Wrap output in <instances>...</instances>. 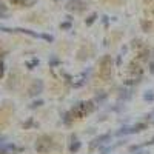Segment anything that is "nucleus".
<instances>
[{
    "mask_svg": "<svg viewBox=\"0 0 154 154\" xmlns=\"http://www.w3.org/2000/svg\"><path fill=\"white\" fill-rule=\"evenodd\" d=\"M143 128H146L145 123H137L134 126H126V128H122V130L117 131V136H125V134H134V133H139L142 131Z\"/></svg>",
    "mask_w": 154,
    "mask_h": 154,
    "instance_id": "f257e3e1",
    "label": "nucleus"
},
{
    "mask_svg": "<svg viewBox=\"0 0 154 154\" xmlns=\"http://www.w3.org/2000/svg\"><path fill=\"white\" fill-rule=\"evenodd\" d=\"M86 8V3L82 2V0H69L66 3V9L69 11H83Z\"/></svg>",
    "mask_w": 154,
    "mask_h": 154,
    "instance_id": "f03ea898",
    "label": "nucleus"
},
{
    "mask_svg": "<svg viewBox=\"0 0 154 154\" xmlns=\"http://www.w3.org/2000/svg\"><path fill=\"white\" fill-rule=\"evenodd\" d=\"M111 139V136L109 134H102V136H99V137H96L93 142H91V145H89V148L91 149H94V148H97L99 145H102L103 142H106V140H109Z\"/></svg>",
    "mask_w": 154,
    "mask_h": 154,
    "instance_id": "7ed1b4c3",
    "label": "nucleus"
},
{
    "mask_svg": "<svg viewBox=\"0 0 154 154\" xmlns=\"http://www.w3.org/2000/svg\"><path fill=\"white\" fill-rule=\"evenodd\" d=\"M42 88H43V83H42L40 80H37V82H34V85H32V88H31V91H29V94H31V96H35V94H40V91H42Z\"/></svg>",
    "mask_w": 154,
    "mask_h": 154,
    "instance_id": "20e7f679",
    "label": "nucleus"
},
{
    "mask_svg": "<svg viewBox=\"0 0 154 154\" xmlns=\"http://www.w3.org/2000/svg\"><path fill=\"white\" fill-rule=\"evenodd\" d=\"M37 2V0H11V3L14 5H22V6H31Z\"/></svg>",
    "mask_w": 154,
    "mask_h": 154,
    "instance_id": "39448f33",
    "label": "nucleus"
},
{
    "mask_svg": "<svg viewBox=\"0 0 154 154\" xmlns=\"http://www.w3.org/2000/svg\"><path fill=\"white\" fill-rule=\"evenodd\" d=\"M79 148H80V142H79V139H77L75 136H72V142H71V146H69L71 152H77V151H79Z\"/></svg>",
    "mask_w": 154,
    "mask_h": 154,
    "instance_id": "423d86ee",
    "label": "nucleus"
},
{
    "mask_svg": "<svg viewBox=\"0 0 154 154\" xmlns=\"http://www.w3.org/2000/svg\"><path fill=\"white\" fill-rule=\"evenodd\" d=\"M143 99H145V100L152 102V100H154V93H152V91H146V93L143 94Z\"/></svg>",
    "mask_w": 154,
    "mask_h": 154,
    "instance_id": "0eeeda50",
    "label": "nucleus"
},
{
    "mask_svg": "<svg viewBox=\"0 0 154 154\" xmlns=\"http://www.w3.org/2000/svg\"><path fill=\"white\" fill-rule=\"evenodd\" d=\"M60 28H62V29H69V28H71V23H69V22H65V23L60 25Z\"/></svg>",
    "mask_w": 154,
    "mask_h": 154,
    "instance_id": "6e6552de",
    "label": "nucleus"
},
{
    "mask_svg": "<svg viewBox=\"0 0 154 154\" xmlns=\"http://www.w3.org/2000/svg\"><path fill=\"white\" fill-rule=\"evenodd\" d=\"M96 19H97V14H93L91 17H89V19L86 20V25H91V23H93V22H94Z\"/></svg>",
    "mask_w": 154,
    "mask_h": 154,
    "instance_id": "1a4fd4ad",
    "label": "nucleus"
},
{
    "mask_svg": "<svg viewBox=\"0 0 154 154\" xmlns=\"http://www.w3.org/2000/svg\"><path fill=\"white\" fill-rule=\"evenodd\" d=\"M42 105H43V102H42V100H35L34 103L31 105V108H35V106H42Z\"/></svg>",
    "mask_w": 154,
    "mask_h": 154,
    "instance_id": "9d476101",
    "label": "nucleus"
},
{
    "mask_svg": "<svg viewBox=\"0 0 154 154\" xmlns=\"http://www.w3.org/2000/svg\"><path fill=\"white\" fill-rule=\"evenodd\" d=\"M35 65H38V60H35V59H34L32 62H29V63H28V66H29L31 69H32V66H35Z\"/></svg>",
    "mask_w": 154,
    "mask_h": 154,
    "instance_id": "9b49d317",
    "label": "nucleus"
},
{
    "mask_svg": "<svg viewBox=\"0 0 154 154\" xmlns=\"http://www.w3.org/2000/svg\"><path fill=\"white\" fill-rule=\"evenodd\" d=\"M5 11H6V6H5L2 2H0V12H5Z\"/></svg>",
    "mask_w": 154,
    "mask_h": 154,
    "instance_id": "f8f14e48",
    "label": "nucleus"
},
{
    "mask_svg": "<svg viewBox=\"0 0 154 154\" xmlns=\"http://www.w3.org/2000/svg\"><path fill=\"white\" fill-rule=\"evenodd\" d=\"M2 75H3V63L0 62V77H2Z\"/></svg>",
    "mask_w": 154,
    "mask_h": 154,
    "instance_id": "ddd939ff",
    "label": "nucleus"
},
{
    "mask_svg": "<svg viewBox=\"0 0 154 154\" xmlns=\"http://www.w3.org/2000/svg\"><path fill=\"white\" fill-rule=\"evenodd\" d=\"M151 72H152V74H154V62H152V63H151Z\"/></svg>",
    "mask_w": 154,
    "mask_h": 154,
    "instance_id": "4468645a",
    "label": "nucleus"
},
{
    "mask_svg": "<svg viewBox=\"0 0 154 154\" xmlns=\"http://www.w3.org/2000/svg\"><path fill=\"white\" fill-rule=\"evenodd\" d=\"M137 154H146V152H137Z\"/></svg>",
    "mask_w": 154,
    "mask_h": 154,
    "instance_id": "2eb2a0df",
    "label": "nucleus"
}]
</instances>
